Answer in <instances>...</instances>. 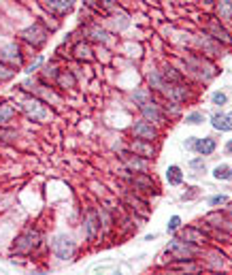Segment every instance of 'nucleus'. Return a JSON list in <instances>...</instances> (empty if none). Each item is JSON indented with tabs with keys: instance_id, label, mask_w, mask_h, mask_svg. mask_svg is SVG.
I'll return each instance as SVG.
<instances>
[{
	"instance_id": "obj_1",
	"label": "nucleus",
	"mask_w": 232,
	"mask_h": 275,
	"mask_svg": "<svg viewBox=\"0 0 232 275\" xmlns=\"http://www.w3.org/2000/svg\"><path fill=\"white\" fill-rule=\"evenodd\" d=\"M166 252H169L175 260H194V256L198 254V245L183 239H173L169 245H166Z\"/></svg>"
},
{
	"instance_id": "obj_2",
	"label": "nucleus",
	"mask_w": 232,
	"mask_h": 275,
	"mask_svg": "<svg viewBox=\"0 0 232 275\" xmlns=\"http://www.w3.org/2000/svg\"><path fill=\"white\" fill-rule=\"evenodd\" d=\"M38 245H41V233H38V230H34V228H28V230H24V233L15 239L13 252H17V254H30L32 249H36Z\"/></svg>"
},
{
	"instance_id": "obj_3",
	"label": "nucleus",
	"mask_w": 232,
	"mask_h": 275,
	"mask_svg": "<svg viewBox=\"0 0 232 275\" xmlns=\"http://www.w3.org/2000/svg\"><path fill=\"white\" fill-rule=\"evenodd\" d=\"M22 41H26L28 45H32L34 49H38V47H43L45 45V41H47V28H45L43 24H38V22H34L30 26V28H26V30H22Z\"/></svg>"
},
{
	"instance_id": "obj_4",
	"label": "nucleus",
	"mask_w": 232,
	"mask_h": 275,
	"mask_svg": "<svg viewBox=\"0 0 232 275\" xmlns=\"http://www.w3.org/2000/svg\"><path fill=\"white\" fill-rule=\"evenodd\" d=\"M0 62L9 64L13 68H22L24 66V51L17 43H6L0 47Z\"/></svg>"
},
{
	"instance_id": "obj_5",
	"label": "nucleus",
	"mask_w": 232,
	"mask_h": 275,
	"mask_svg": "<svg viewBox=\"0 0 232 275\" xmlns=\"http://www.w3.org/2000/svg\"><path fill=\"white\" fill-rule=\"evenodd\" d=\"M22 109L24 113L28 115L32 122H47L49 120V109L45 102H41L38 98H28L22 102Z\"/></svg>"
},
{
	"instance_id": "obj_6",
	"label": "nucleus",
	"mask_w": 232,
	"mask_h": 275,
	"mask_svg": "<svg viewBox=\"0 0 232 275\" xmlns=\"http://www.w3.org/2000/svg\"><path fill=\"white\" fill-rule=\"evenodd\" d=\"M203 19H204V32L211 38H215V41H220L224 45H232L230 32L220 24V19H215V17H203Z\"/></svg>"
},
{
	"instance_id": "obj_7",
	"label": "nucleus",
	"mask_w": 232,
	"mask_h": 275,
	"mask_svg": "<svg viewBox=\"0 0 232 275\" xmlns=\"http://www.w3.org/2000/svg\"><path fill=\"white\" fill-rule=\"evenodd\" d=\"M185 147L188 150H194L196 153H201V156H211V153L215 152V139L211 137H204V139H198V137H192L190 141H185Z\"/></svg>"
},
{
	"instance_id": "obj_8",
	"label": "nucleus",
	"mask_w": 232,
	"mask_h": 275,
	"mask_svg": "<svg viewBox=\"0 0 232 275\" xmlns=\"http://www.w3.org/2000/svg\"><path fill=\"white\" fill-rule=\"evenodd\" d=\"M132 134H134L137 139H143V141H156L160 132H158V128L153 126L149 120L143 118V120H139L137 124L132 126Z\"/></svg>"
},
{
	"instance_id": "obj_9",
	"label": "nucleus",
	"mask_w": 232,
	"mask_h": 275,
	"mask_svg": "<svg viewBox=\"0 0 232 275\" xmlns=\"http://www.w3.org/2000/svg\"><path fill=\"white\" fill-rule=\"evenodd\" d=\"M100 211L96 209H87L86 214V235H87V241L94 243L96 239H98L100 235Z\"/></svg>"
},
{
	"instance_id": "obj_10",
	"label": "nucleus",
	"mask_w": 232,
	"mask_h": 275,
	"mask_svg": "<svg viewBox=\"0 0 232 275\" xmlns=\"http://www.w3.org/2000/svg\"><path fill=\"white\" fill-rule=\"evenodd\" d=\"M54 254L60 260H70L75 256V241L68 237H58L54 241Z\"/></svg>"
},
{
	"instance_id": "obj_11",
	"label": "nucleus",
	"mask_w": 232,
	"mask_h": 275,
	"mask_svg": "<svg viewBox=\"0 0 232 275\" xmlns=\"http://www.w3.org/2000/svg\"><path fill=\"white\" fill-rule=\"evenodd\" d=\"M43 6L51 13V15L62 17V15H66V13L73 11L75 0H43Z\"/></svg>"
},
{
	"instance_id": "obj_12",
	"label": "nucleus",
	"mask_w": 232,
	"mask_h": 275,
	"mask_svg": "<svg viewBox=\"0 0 232 275\" xmlns=\"http://www.w3.org/2000/svg\"><path fill=\"white\" fill-rule=\"evenodd\" d=\"M139 109H141V113H143V118L153 122V124H162V122H164V113L158 109L156 102L145 100V102H141V105H139Z\"/></svg>"
},
{
	"instance_id": "obj_13",
	"label": "nucleus",
	"mask_w": 232,
	"mask_h": 275,
	"mask_svg": "<svg viewBox=\"0 0 232 275\" xmlns=\"http://www.w3.org/2000/svg\"><path fill=\"white\" fill-rule=\"evenodd\" d=\"M121 160L126 162V166L130 171H139V173H145L147 171V158H143V156H139V153H124L121 156Z\"/></svg>"
},
{
	"instance_id": "obj_14",
	"label": "nucleus",
	"mask_w": 232,
	"mask_h": 275,
	"mask_svg": "<svg viewBox=\"0 0 232 275\" xmlns=\"http://www.w3.org/2000/svg\"><path fill=\"white\" fill-rule=\"evenodd\" d=\"M130 150L134 153H139V156H143V158H153V153H156V150H153V145H151V141H143V139H137V141H132L130 143Z\"/></svg>"
},
{
	"instance_id": "obj_15",
	"label": "nucleus",
	"mask_w": 232,
	"mask_h": 275,
	"mask_svg": "<svg viewBox=\"0 0 232 275\" xmlns=\"http://www.w3.org/2000/svg\"><path fill=\"white\" fill-rule=\"evenodd\" d=\"M179 239H183V241H190V243H196V245H201V243L207 241V235H204L203 230H198L196 226H188V228H183V230H181Z\"/></svg>"
},
{
	"instance_id": "obj_16",
	"label": "nucleus",
	"mask_w": 232,
	"mask_h": 275,
	"mask_svg": "<svg viewBox=\"0 0 232 275\" xmlns=\"http://www.w3.org/2000/svg\"><path fill=\"white\" fill-rule=\"evenodd\" d=\"M211 126H213L215 130H220V132L232 130V126L228 122V115H224V113H213V115H211Z\"/></svg>"
},
{
	"instance_id": "obj_17",
	"label": "nucleus",
	"mask_w": 232,
	"mask_h": 275,
	"mask_svg": "<svg viewBox=\"0 0 232 275\" xmlns=\"http://www.w3.org/2000/svg\"><path fill=\"white\" fill-rule=\"evenodd\" d=\"M75 58L77 60H94V54H92V47H89L87 43H79V45H75Z\"/></svg>"
},
{
	"instance_id": "obj_18",
	"label": "nucleus",
	"mask_w": 232,
	"mask_h": 275,
	"mask_svg": "<svg viewBox=\"0 0 232 275\" xmlns=\"http://www.w3.org/2000/svg\"><path fill=\"white\" fill-rule=\"evenodd\" d=\"M13 115H15V107L11 102H0V126L9 124L13 120Z\"/></svg>"
},
{
	"instance_id": "obj_19",
	"label": "nucleus",
	"mask_w": 232,
	"mask_h": 275,
	"mask_svg": "<svg viewBox=\"0 0 232 275\" xmlns=\"http://www.w3.org/2000/svg\"><path fill=\"white\" fill-rule=\"evenodd\" d=\"M166 179H169L171 185H179V183L183 182V173H181V169H179L177 164H171L169 169H166Z\"/></svg>"
},
{
	"instance_id": "obj_20",
	"label": "nucleus",
	"mask_w": 232,
	"mask_h": 275,
	"mask_svg": "<svg viewBox=\"0 0 232 275\" xmlns=\"http://www.w3.org/2000/svg\"><path fill=\"white\" fill-rule=\"evenodd\" d=\"M217 13L222 19H232V2L230 0H217Z\"/></svg>"
},
{
	"instance_id": "obj_21",
	"label": "nucleus",
	"mask_w": 232,
	"mask_h": 275,
	"mask_svg": "<svg viewBox=\"0 0 232 275\" xmlns=\"http://www.w3.org/2000/svg\"><path fill=\"white\" fill-rule=\"evenodd\" d=\"M17 70L9 66V64H4V62H0V83H4V81H11L13 77H15Z\"/></svg>"
},
{
	"instance_id": "obj_22",
	"label": "nucleus",
	"mask_w": 232,
	"mask_h": 275,
	"mask_svg": "<svg viewBox=\"0 0 232 275\" xmlns=\"http://www.w3.org/2000/svg\"><path fill=\"white\" fill-rule=\"evenodd\" d=\"M58 83H60L62 88H75V77L73 73H68V70H62L60 75H58Z\"/></svg>"
},
{
	"instance_id": "obj_23",
	"label": "nucleus",
	"mask_w": 232,
	"mask_h": 275,
	"mask_svg": "<svg viewBox=\"0 0 232 275\" xmlns=\"http://www.w3.org/2000/svg\"><path fill=\"white\" fill-rule=\"evenodd\" d=\"M89 38L96 41V43H105L107 41V32L100 30L98 26H92V28H89Z\"/></svg>"
},
{
	"instance_id": "obj_24",
	"label": "nucleus",
	"mask_w": 232,
	"mask_h": 275,
	"mask_svg": "<svg viewBox=\"0 0 232 275\" xmlns=\"http://www.w3.org/2000/svg\"><path fill=\"white\" fill-rule=\"evenodd\" d=\"M204 122V115L201 111H194V113H190V115H185V124H192V126H196V124H203Z\"/></svg>"
},
{
	"instance_id": "obj_25",
	"label": "nucleus",
	"mask_w": 232,
	"mask_h": 275,
	"mask_svg": "<svg viewBox=\"0 0 232 275\" xmlns=\"http://www.w3.org/2000/svg\"><path fill=\"white\" fill-rule=\"evenodd\" d=\"M228 175H230V166H226V164L215 166V171H213V177L215 179H228Z\"/></svg>"
},
{
	"instance_id": "obj_26",
	"label": "nucleus",
	"mask_w": 232,
	"mask_h": 275,
	"mask_svg": "<svg viewBox=\"0 0 232 275\" xmlns=\"http://www.w3.org/2000/svg\"><path fill=\"white\" fill-rule=\"evenodd\" d=\"M13 139H17V132L15 130H0V141H2V143H9V141H13Z\"/></svg>"
},
{
	"instance_id": "obj_27",
	"label": "nucleus",
	"mask_w": 232,
	"mask_h": 275,
	"mask_svg": "<svg viewBox=\"0 0 232 275\" xmlns=\"http://www.w3.org/2000/svg\"><path fill=\"white\" fill-rule=\"evenodd\" d=\"M179 224H181V217H179V215H173L171 220H169V224H166V230H169V233H175V230L179 228Z\"/></svg>"
},
{
	"instance_id": "obj_28",
	"label": "nucleus",
	"mask_w": 232,
	"mask_h": 275,
	"mask_svg": "<svg viewBox=\"0 0 232 275\" xmlns=\"http://www.w3.org/2000/svg\"><path fill=\"white\" fill-rule=\"evenodd\" d=\"M226 201H228V198L224 196V194H217V196H211L209 198V205H211V207H215V205H222V203H226Z\"/></svg>"
},
{
	"instance_id": "obj_29",
	"label": "nucleus",
	"mask_w": 232,
	"mask_h": 275,
	"mask_svg": "<svg viewBox=\"0 0 232 275\" xmlns=\"http://www.w3.org/2000/svg\"><path fill=\"white\" fill-rule=\"evenodd\" d=\"M226 100H228V98H226V94H224V92H215V94H213V102H215V105L222 107V105H226Z\"/></svg>"
},
{
	"instance_id": "obj_30",
	"label": "nucleus",
	"mask_w": 232,
	"mask_h": 275,
	"mask_svg": "<svg viewBox=\"0 0 232 275\" xmlns=\"http://www.w3.org/2000/svg\"><path fill=\"white\" fill-rule=\"evenodd\" d=\"M192 166H194V169H203L204 171V162H203V160H192Z\"/></svg>"
},
{
	"instance_id": "obj_31",
	"label": "nucleus",
	"mask_w": 232,
	"mask_h": 275,
	"mask_svg": "<svg viewBox=\"0 0 232 275\" xmlns=\"http://www.w3.org/2000/svg\"><path fill=\"white\" fill-rule=\"evenodd\" d=\"M43 62V58H36V60H34V64H32V66L28 68V73H32V70H34V68H38V64H41Z\"/></svg>"
},
{
	"instance_id": "obj_32",
	"label": "nucleus",
	"mask_w": 232,
	"mask_h": 275,
	"mask_svg": "<svg viewBox=\"0 0 232 275\" xmlns=\"http://www.w3.org/2000/svg\"><path fill=\"white\" fill-rule=\"evenodd\" d=\"M226 152L230 153V156H232V139L228 141V143H226Z\"/></svg>"
},
{
	"instance_id": "obj_33",
	"label": "nucleus",
	"mask_w": 232,
	"mask_h": 275,
	"mask_svg": "<svg viewBox=\"0 0 232 275\" xmlns=\"http://www.w3.org/2000/svg\"><path fill=\"white\" fill-rule=\"evenodd\" d=\"M203 2H207V4H213V2H217V0H203Z\"/></svg>"
},
{
	"instance_id": "obj_34",
	"label": "nucleus",
	"mask_w": 232,
	"mask_h": 275,
	"mask_svg": "<svg viewBox=\"0 0 232 275\" xmlns=\"http://www.w3.org/2000/svg\"><path fill=\"white\" fill-rule=\"evenodd\" d=\"M228 122H230V126H232V113H228Z\"/></svg>"
},
{
	"instance_id": "obj_35",
	"label": "nucleus",
	"mask_w": 232,
	"mask_h": 275,
	"mask_svg": "<svg viewBox=\"0 0 232 275\" xmlns=\"http://www.w3.org/2000/svg\"><path fill=\"white\" fill-rule=\"evenodd\" d=\"M228 179H232V169H230V175H228Z\"/></svg>"
}]
</instances>
